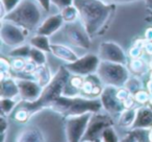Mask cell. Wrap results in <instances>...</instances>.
I'll return each mask as SVG.
<instances>
[{
    "label": "cell",
    "mask_w": 152,
    "mask_h": 142,
    "mask_svg": "<svg viewBox=\"0 0 152 142\" xmlns=\"http://www.w3.org/2000/svg\"><path fill=\"white\" fill-rule=\"evenodd\" d=\"M145 44L146 43H144V41H137V42H135L133 47L130 48V50H129V57L131 59H139V57H141L142 53H143V49L145 47Z\"/></svg>",
    "instance_id": "4dcf8cb0"
},
{
    "label": "cell",
    "mask_w": 152,
    "mask_h": 142,
    "mask_svg": "<svg viewBox=\"0 0 152 142\" xmlns=\"http://www.w3.org/2000/svg\"><path fill=\"white\" fill-rule=\"evenodd\" d=\"M93 113L68 116L65 120V131L68 142H81Z\"/></svg>",
    "instance_id": "52a82bcc"
},
{
    "label": "cell",
    "mask_w": 152,
    "mask_h": 142,
    "mask_svg": "<svg viewBox=\"0 0 152 142\" xmlns=\"http://www.w3.org/2000/svg\"><path fill=\"white\" fill-rule=\"evenodd\" d=\"M37 68H38V65H37L32 60L29 59V61H26L25 67H24V69H23V72L26 73V74H34V71L37 70Z\"/></svg>",
    "instance_id": "d6a6232c"
},
{
    "label": "cell",
    "mask_w": 152,
    "mask_h": 142,
    "mask_svg": "<svg viewBox=\"0 0 152 142\" xmlns=\"http://www.w3.org/2000/svg\"><path fill=\"white\" fill-rule=\"evenodd\" d=\"M73 3L89 35L97 34L107 21L110 7L101 0H74Z\"/></svg>",
    "instance_id": "7a4b0ae2"
},
{
    "label": "cell",
    "mask_w": 152,
    "mask_h": 142,
    "mask_svg": "<svg viewBox=\"0 0 152 142\" xmlns=\"http://www.w3.org/2000/svg\"><path fill=\"white\" fill-rule=\"evenodd\" d=\"M96 74L105 86L120 88L124 87L129 81V71L126 66L113 62H100Z\"/></svg>",
    "instance_id": "5b68a950"
},
{
    "label": "cell",
    "mask_w": 152,
    "mask_h": 142,
    "mask_svg": "<svg viewBox=\"0 0 152 142\" xmlns=\"http://www.w3.org/2000/svg\"><path fill=\"white\" fill-rule=\"evenodd\" d=\"M149 129H130L120 142H149Z\"/></svg>",
    "instance_id": "d6986e66"
},
{
    "label": "cell",
    "mask_w": 152,
    "mask_h": 142,
    "mask_svg": "<svg viewBox=\"0 0 152 142\" xmlns=\"http://www.w3.org/2000/svg\"><path fill=\"white\" fill-rule=\"evenodd\" d=\"M100 61L113 62L126 65L127 57L125 55L123 49L118 44L114 42H103L99 46V53H98Z\"/></svg>",
    "instance_id": "8fae6325"
},
{
    "label": "cell",
    "mask_w": 152,
    "mask_h": 142,
    "mask_svg": "<svg viewBox=\"0 0 152 142\" xmlns=\"http://www.w3.org/2000/svg\"><path fill=\"white\" fill-rule=\"evenodd\" d=\"M101 142H120L119 136L115 131L114 127H108L104 129L101 137Z\"/></svg>",
    "instance_id": "484cf974"
},
{
    "label": "cell",
    "mask_w": 152,
    "mask_h": 142,
    "mask_svg": "<svg viewBox=\"0 0 152 142\" xmlns=\"http://www.w3.org/2000/svg\"><path fill=\"white\" fill-rule=\"evenodd\" d=\"M65 37L69 43L73 46L79 48L89 49L91 46V41L89 38V34L86 32L80 25L74 24L73 22H69V24L65 26Z\"/></svg>",
    "instance_id": "9c48e42d"
},
{
    "label": "cell",
    "mask_w": 152,
    "mask_h": 142,
    "mask_svg": "<svg viewBox=\"0 0 152 142\" xmlns=\"http://www.w3.org/2000/svg\"><path fill=\"white\" fill-rule=\"evenodd\" d=\"M0 36H1L2 43L9 45V46L21 45L25 40V37L21 32V29L18 26L14 25V23H10V22L9 23H5V22L1 23Z\"/></svg>",
    "instance_id": "7c38bea8"
},
{
    "label": "cell",
    "mask_w": 152,
    "mask_h": 142,
    "mask_svg": "<svg viewBox=\"0 0 152 142\" xmlns=\"http://www.w3.org/2000/svg\"><path fill=\"white\" fill-rule=\"evenodd\" d=\"M51 52L55 55L56 57H58L59 60H63L66 63H72L75 62L78 59L77 54L72 50L70 47L66 46L63 44H51Z\"/></svg>",
    "instance_id": "e0dca14e"
},
{
    "label": "cell",
    "mask_w": 152,
    "mask_h": 142,
    "mask_svg": "<svg viewBox=\"0 0 152 142\" xmlns=\"http://www.w3.org/2000/svg\"><path fill=\"white\" fill-rule=\"evenodd\" d=\"M29 59L32 60L38 66L45 65V64H46V61H47L44 51L40 50V49L36 48V47H31V49H30Z\"/></svg>",
    "instance_id": "d4e9b609"
},
{
    "label": "cell",
    "mask_w": 152,
    "mask_h": 142,
    "mask_svg": "<svg viewBox=\"0 0 152 142\" xmlns=\"http://www.w3.org/2000/svg\"><path fill=\"white\" fill-rule=\"evenodd\" d=\"M4 19L22 27L34 28L40 23V9L32 0H22Z\"/></svg>",
    "instance_id": "277c9868"
},
{
    "label": "cell",
    "mask_w": 152,
    "mask_h": 142,
    "mask_svg": "<svg viewBox=\"0 0 152 142\" xmlns=\"http://www.w3.org/2000/svg\"><path fill=\"white\" fill-rule=\"evenodd\" d=\"M30 116H31V114H30V112L27 110V109L19 106V109L16 111L15 115H14V118H15V120L18 121V122L25 123L28 121V119H29Z\"/></svg>",
    "instance_id": "f546056e"
},
{
    "label": "cell",
    "mask_w": 152,
    "mask_h": 142,
    "mask_svg": "<svg viewBox=\"0 0 152 142\" xmlns=\"http://www.w3.org/2000/svg\"><path fill=\"white\" fill-rule=\"evenodd\" d=\"M148 138H149V142H152V127L149 129V135H148Z\"/></svg>",
    "instance_id": "ee69618b"
},
{
    "label": "cell",
    "mask_w": 152,
    "mask_h": 142,
    "mask_svg": "<svg viewBox=\"0 0 152 142\" xmlns=\"http://www.w3.org/2000/svg\"><path fill=\"white\" fill-rule=\"evenodd\" d=\"M152 127V109L137 108V118L131 129H150Z\"/></svg>",
    "instance_id": "2e32d148"
},
{
    "label": "cell",
    "mask_w": 152,
    "mask_h": 142,
    "mask_svg": "<svg viewBox=\"0 0 152 142\" xmlns=\"http://www.w3.org/2000/svg\"><path fill=\"white\" fill-rule=\"evenodd\" d=\"M83 142H91V141H83Z\"/></svg>",
    "instance_id": "bcb514c9"
},
{
    "label": "cell",
    "mask_w": 152,
    "mask_h": 142,
    "mask_svg": "<svg viewBox=\"0 0 152 142\" xmlns=\"http://www.w3.org/2000/svg\"><path fill=\"white\" fill-rule=\"evenodd\" d=\"M0 95H1V98H16L17 96H20L17 81L11 79V77H7V79L1 81Z\"/></svg>",
    "instance_id": "ac0fdd59"
},
{
    "label": "cell",
    "mask_w": 152,
    "mask_h": 142,
    "mask_svg": "<svg viewBox=\"0 0 152 142\" xmlns=\"http://www.w3.org/2000/svg\"><path fill=\"white\" fill-rule=\"evenodd\" d=\"M144 50L147 53L148 55H151L152 57V42H147L145 44V47H144Z\"/></svg>",
    "instance_id": "74e56055"
},
{
    "label": "cell",
    "mask_w": 152,
    "mask_h": 142,
    "mask_svg": "<svg viewBox=\"0 0 152 142\" xmlns=\"http://www.w3.org/2000/svg\"><path fill=\"white\" fill-rule=\"evenodd\" d=\"M100 62L101 61L98 55L88 53L83 57H78L75 62L67 63L65 67L73 74L88 77V75L97 73Z\"/></svg>",
    "instance_id": "ba28073f"
},
{
    "label": "cell",
    "mask_w": 152,
    "mask_h": 142,
    "mask_svg": "<svg viewBox=\"0 0 152 142\" xmlns=\"http://www.w3.org/2000/svg\"><path fill=\"white\" fill-rule=\"evenodd\" d=\"M149 68V64L146 63L145 60L141 59H132L129 63V70L135 75H142L146 72Z\"/></svg>",
    "instance_id": "603a6c76"
},
{
    "label": "cell",
    "mask_w": 152,
    "mask_h": 142,
    "mask_svg": "<svg viewBox=\"0 0 152 142\" xmlns=\"http://www.w3.org/2000/svg\"><path fill=\"white\" fill-rule=\"evenodd\" d=\"M133 97L137 104H148L149 102V97H150V92L148 90L140 89L139 91H137L135 93H133Z\"/></svg>",
    "instance_id": "f1b7e54d"
},
{
    "label": "cell",
    "mask_w": 152,
    "mask_h": 142,
    "mask_svg": "<svg viewBox=\"0 0 152 142\" xmlns=\"http://www.w3.org/2000/svg\"><path fill=\"white\" fill-rule=\"evenodd\" d=\"M114 124L115 122L110 114H103L100 112L93 113L83 141L101 142V137L104 129L108 127H114Z\"/></svg>",
    "instance_id": "8992f818"
},
{
    "label": "cell",
    "mask_w": 152,
    "mask_h": 142,
    "mask_svg": "<svg viewBox=\"0 0 152 142\" xmlns=\"http://www.w3.org/2000/svg\"><path fill=\"white\" fill-rule=\"evenodd\" d=\"M0 138H1V142L7 141V133H1V134H0Z\"/></svg>",
    "instance_id": "7bdbcfd3"
},
{
    "label": "cell",
    "mask_w": 152,
    "mask_h": 142,
    "mask_svg": "<svg viewBox=\"0 0 152 142\" xmlns=\"http://www.w3.org/2000/svg\"><path fill=\"white\" fill-rule=\"evenodd\" d=\"M18 104L19 102L16 98H1L0 100V108H1V113H2L1 115L3 116L9 115Z\"/></svg>",
    "instance_id": "cb8c5ba5"
},
{
    "label": "cell",
    "mask_w": 152,
    "mask_h": 142,
    "mask_svg": "<svg viewBox=\"0 0 152 142\" xmlns=\"http://www.w3.org/2000/svg\"><path fill=\"white\" fill-rule=\"evenodd\" d=\"M148 106L150 109H152V92L150 93V97H149V102H148Z\"/></svg>",
    "instance_id": "f6af8a7d"
},
{
    "label": "cell",
    "mask_w": 152,
    "mask_h": 142,
    "mask_svg": "<svg viewBox=\"0 0 152 142\" xmlns=\"http://www.w3.org/2000/svg\"><path fill=\"white\" fill-rule=\"evenodd\" d=\"M30 49H31L30 45H22V46L17 47V48H14L10 52V55L15 57H24V59H26V57H29Z\"/></svg>",
    "instance_id": "4316f807"
},
{
    "label": "cell",
    "mask_w": 152,
    "mask_h": 142,
    "mask_svg": "<svg viewBox=\"0 0 152 142\" xmlns=\"http://www.w3.org/2000/svg\"><path fill=\"white\" fill-rule=\"evenodd\" d=\"M37 1L42 5V7L45 10V11H49V7H50L51 0H37Z\"/></svg>",
    "instance_id": "8d00e7d4"
},
{
    "label": "cell",
    "mask_w": 152,
    "mask_h": 142,
    "mask_svg": "<svg viewBox=\"0 0 152 142\" xmlns=\"http://www.w3.org/2000/svg\"><path fill=\"white\" fill-rule=\"evenodd\" d=\"M7 129H9V123L5 119V116L1 115V117H0V134L7 133Z\"/></svg>",
    "instance_id": "d590c367"
},
{
    "label": "cell",
    "mask_w": 152,
    "mask_h": 142,
    "mask_svg": "<svg viewBox=\"0 0 152 142\" xmlns=\"http://www.w3.org/2000/svg\"><path fill=\"white\" fill-rule=\"evenodd\" d=\"M20 0H1L2 2V9H5L7 12H11L17 7Z\"/></svg>",
    "instance_id": "836d02e7"
},
{
    "label": "cell",
    "mask_w": 152,
    "mask_h": 142,
    "mask_svg": "<svg viewBox=\"0 0 152 142\" xmlns=\"http://www.w3.org/2000/svg\"><path fill=\"white\" fill-rule=\"evenodd\" d=\"M147 90L150 92V93L152 92V79H150L149 81H148V83H147Z\"/></svg>",
    "instance_id": "60d3db41"
},
{
    "label": "cell",
    "mask_w": 152,
    "mask_h": 142,
    "mask_svg": "<svg viewBox=\"0 0 152 142\" xmlns=\"http://www.w3.org/2000/svg\"><path fill=\"white\" fill-rule=\"evenodd\" d=\"M34 77H36V81L40 84L41 86L43 87L44 89L47 85L51 82V74H50V70L49 68L45 65H41V66H38L37 70L34 71Z\"/></svg>",
    "instance_id": "44dd1931"
},
{
    "label": "cell",
    "mask_w": 152,
    "mask_h": 142,
    "mask_svg": "<svg viewBox=\"0 0 152 142\" xmlns=\"http://www.w3.org/2000/svg\"><path fill=\"white\" fill-rule=\"evenodd\" d=\"M137 109H126L119 115L118 124L124 129H131L137 118Z\"/></svg>",
    "instance_id": "ffe728a7"
},
{
    "label": "cell",
    "mask_w": 152,
    "mask_h": 142,
    "mask_svg": "<svg viewBox=\"0 0 152 142\" xmlns=\"http://www.w3.org/2000/svg\"><path fill=\"white\" fill-rule=\"evenodd\" d=\"M73 1L74 0H51V2H52L54 5H56L57 7H59L61 10L72 5V2H73Z\"/></svg>",
    "instance_id": "e575fe53"
},
{
    "label": "cell",
    "mask_w": 152,
    "mask_h": 142,
    "mask_svg": "<svg viewBox=\"0 0 152 142\" xmlns=\"http://www.w3.org/2000/svg\"><path fill=\"white\" fill-rule=\"evenodd\" d=\"M117 87L114 86H105L103 88L100 99H101L103 109L110 115H120L125 110L123 104L118 97H117Z\"/></svg>",
    "instance_id": "30bf717a"
},
{
    "label": "cell",
    "mask_w": 152,
    "mask_h": 142,
    "mask_svg": "<svg viewBox=\"0 0 152 142\" xmlns=\"http://www.w3.org/2000/svg\"><path fill=\"white\" fill-rule=\"evenodd\" d=\"M15 142H46V138L39 127H27L18 134Z\"/></svg>",
    "instance_id": "5bb4252c"
},
{
    "label": "cell",
    "mask_w": 152,
    "mask_h": 142,
    "mask_svg": "<svg viewBox=\"0 0 152 142\" xmlns=\"http://www.w3.org/2000/svg\"><path fill=\"white\" fill-rule=\"evenodd\" d=\"M145 39L148 41V42H152V28L148 29L145 34Z\"/></svg>",
    "instance_id": "f35d334b"
},
{
    "label": "cell",
    "mask_w": 152,
    "mask_h": 142,
    "mask_svg": "<svg viewBox=\"0 0 152 142\" xmlns=\"http://www.w3.org/2000/svg\"><path fill=\"white\" fill-rule=\"evenodd\" d=\"M29 43L32 47H36V48L40 49V50H43L44 52H51V44L49 42V39L47 38V36L38 35V36L30 39Z\"/></svg>",
    "instance_id": "7402d4cb"
},
{
    "label": "cell",
    "mask_w": 152,
    "mask_h": 142,
    "mask_svg": "<svg viewBox=\"0 0 152 142\" xmlns=\"http://www.w3.org/2000/svg\"><path fill=\"white\" fill-rule=\"evenodd\" d=\"M145 2L148 9H150L152 11V0H145Z\"/></svg>",
    "instance_id": "b9f144b4"
},
{
    "label": "cell",
    "mask_w": 152,
    "mask_h": 142,
    "mask_svg": "<svg viewBox=\"0 0 152 142\" xmlns=\"http://www.w3.org/2000/svg\"><path fill=\"white\" fill-rule=\"evenodd\" d=\"M52 108L64 116H76L86 113L100 112L102 106L101 99L98 98H87L80 96H65L61 95L55 100Z\"/></svg>",
    "instance_id": "3957f363"
},
{
    "label": "cell",
    "mask_w": 152,
    "mask_h": 142,
    "mask_svg": "<svg viewBox=\"0 0 152 142\" xmlns=\"http://www.w3.org/2000/svg\"><path fill=\"white\" fill-rule=\"evenodd\" d=\"M63 17L61 15H55L47 18L43 24L38 28V35L43 36H50L53 35L61 25H63Z\"/></svg>",
    "instance_id": "9a60e30c"
},
{
    "label": "cell",
    "mask_w": 152,
    "mask_h": 142,
    "mask_svg": "<svg viewBox=\"0 0 152 142\" xmlns=\"http://www.w3.org/2000/svg\"><path fill=\"white\" fill-rule=\"evenodd\" d=\"M19 87L20 97L24 102H34L40 97L43 87L37 81L18 79H16Z\"/></svg>",
    "instance_id": "4fadbf2b"
},
{
    "label": "cell",
    "mask_w": 152,
    "mask_h": 142,
    "mask_svg": "<svg viewBox=\"0 0 152 142\" xmlns=\"http://www.w3.org/2000/svg\"><path fill=\"white\" fill-rule=\"evenodd\" d=\"M107 2H130V1H135V0H103Z\"/></svg>",
    "instance_id": "ab89813d"
},
{
    "label": "cell",
    "mask_w": 152,
    "mask_h": 142,
    "mask_svg": "<svg viewBox=\"0 0 152 142\" xmlns=\"http://www.w3.org/2000/svg\"><path fill=\"white\" fill-rule=\"evenodd\" d=\"M70 71L65 67L61 66L56 72V74L52 77L51 82L43 89L40 97L34 102H24L20 107L27 109L30 112V114L38 112L42 110L43 108L51 106L55 102L57 98H59L63 95L64 89L67 85L68 81L70 79Z\"/></svg>",
    "instance_id": "6da1fadb"
},
{
    "label": "cell",
    "mask_w": 152,
    "mask_h": 142,
    "mask_svg": "<svg viewBox=\"0 0 152 142\" xmlns=\"http://www.w3.org/2000/svg\"><path fill=\"white\" fill-rule=\"evenodd\" d=\"M77 12L78 11H77L76 7L70 5V7H67L61 10V17H63V19L65 20V21H67L68 23H69V22H73L74 20L77 18Z\"/></svg>",
    "instance_id": "83f0119b"
},
{
    "label": "cell",
    "mask_w": 152,
    "mask_h": 142,
    "mask_svg": "<svg viewBox=\"0 0 152 142\" xmlns=\"http://www.w3.org/2000/svg\"><path fill=\"white\" fill-rule=\"evenodd\" d=\"M26 61L24 57H15L12 61V68L15 71H23L24 67H25Z\"/></svg>",
    "instance_id": "1f68e13d"
}]
</instances>
